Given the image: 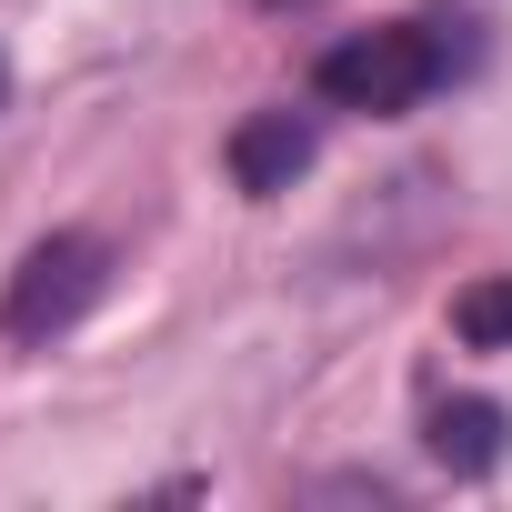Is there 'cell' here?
Masks as SVG:
<instances>
[{"label": "cell", "mask_w": 512, "mask_h": 512, "mask_svg": "<svg viewBox=\"0 0 512 512\" xmlns=\"http://www.w3.org/2000/svg\"><path fill=\"white\" fill-rule=\"evenodd\" d=\"M482 61V21H392V31H352L312 61V91L332 111H372L402 121L412 101H432L442 81H462Z\"/></svg>", "instance_id": "cell-1"}, {"label": "cell", "mask_w": 512, "mask_h": 512, "mask_svg": "<svg viewBox=\"0 0 512 512\" xmlns=\"http://www.w3.org/2000/svg\"><path fill=\"white\" fill-rule=\"evenodd\" d=\"M111 292V241L91 231H51L31 262L11 272V292H0V342H21V352H51L61 332L91 322V302Z\"/></svg>", "instance_id": "cell-2"}, {"label": "cell", "mask_w": 512, "mask_h": 512, "mask_svg": "<svg viewBox=\"0 0 512 512\" xmlns=\"http://www.w3.org/2000/svg\"><path fill=\"white\" fill-rule=\"evenodd\" d=\"M312 151H322L312 111H251V121L231 131V181H241L251 201H272V191H292V181L312 171Z\"/></svg>", "instance_id": "cell-3"}, {"label": "cell", "mask_w": 512, "mask_h": 512, "mask_svg": "<svg viewBox=\"0 0 512 512\" xmlns=\"http://www.w3.org/2000/svg\"><path fill=\"white\" fill-rule=\"evenodd\" d=\"M502 452H512V412L502 402H482V392H442L432 402V462L442 472H502Z\"/></svg>", "instance_id": "cell-4"}, {"label": "cell", "mask_w": 512, "mask_h": 512, "mask_svg": "<svg viewBox=\"0 0 512 512\" xmlns=\"http://www.w3.org/2000/svg\"><path fill=\"white\" fill-rule=\"evenodd\" d=\"M452 332H462L472 352H512V272H492V282H472V292L452 302Z\"/></svg>", "instance_id": "cell-5"}, {"label": "cell", "mask_w": 512, "mask_h": 512, "mask_svg": "<svg viewBox=\"0 0 512 512\" xmlns=\"http://www.w3.org/2000/svg\"><path fill=\"white\" fill-rule=\"evenodd\" d=\"M262 11H302V0H262Z\"/></svg>", "instance_id": "cell-6"}, {"label": "cell", "mask_w": 512, "mask_h": 512, "mask_svg": "<svg viewBox=\"0 0 512 512\" xmlns=\"http://www.w3.org/2000/svg\"><path fill=\"white\" fill-rule=\"evenodd\" d=\"M0 101H11V61H0Z\"/></svg>", "instance_id": "cell-7"}]
</instances>
